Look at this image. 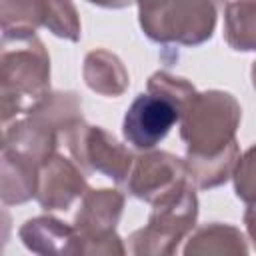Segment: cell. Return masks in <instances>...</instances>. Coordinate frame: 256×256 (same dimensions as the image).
Masks as SVG:
<instances>
[{"mask_svg":"<svg viewBox=\"0 0 256 256\" xmlns=\"http://www.w3.org/2000/svg\"><path fill=\"white\" fill-rule=\"evenodd\" d=\"M50 92V56L42 40L2 38L0 52V112L2 124L26 114Z\"/></svg>","mask_w":256,"mask_h":256,"instance_id":"1","label":"cell"},{"mask_svg":"<svg viewBox=\"0 0 256 256\" xmlns=\"http://www.w3.org/2000/svg\"><path fill=\"white\" fill-rule=\"evenodd\" d=\"M242 108L224 90L196 92L180 114V138L190 156H214L232 146Z\"/></svg>","mask_w":256,"mask_h":256,"instance_id":"2","label":"cell"},{"mask_svg":"<svg viewBox=\"0 0 256 256\" xmlns=\"http://www.w3.org/2000/svg\"><path fill=\"white\" fill-rule=\"evenodd\" d=\"M142 32L156 44L200 46L212 38L218 0H136Z\"/></svg>","mask_w":256,"mask_h":256,"instance_id":"3","label":"cell"},{"mask_svg":"<svg viewBox=\"0 0 256 256\" xmlns=\"http://www.w3.org/2000/svg\"><path fill=\"white\" fill-rule=\"evenodd\" d=\"M196 218V186L192 180H188L152 202L148 224L130 234L128 250L136 256H170L194 230Z\"/></svg>","mask_w":256,"mask_h":256,"instance_id":"4","label":"cell"},{"mask_svg":"<svg viewBox=\"0 0 256 256\" xmlns=\"http://www.w3.org/2000/svg\"><path fill=\"white\" fill-rule=\"evenodd\" d=\"M60 138L84 172H100L118 184H126L136 156L110 132L100 126H90L82 118L70 124Z\"/></svg>","mask_w":256,"mask_h":256,"instance_id":"5","label":"cell"},{"mask_svg":"<svg viewBox=\"0 0 256 256\" xmlns=\"http://www.w3.org/2000/svg\"><path fill=\"white\" fill-rule=\"evenodd\" d=\"M124 210V194L112 188L90 190L82 196L80 210L74 218V228L82 238V254H126V248L116 234Z\"/></svg>","mask_w":256,"mask_h":256,"instance_id":"6","label":"cell"},{"mask_svg":"<svg viewBox=\"0 0 256 256\" xmlns=\"http://www.w3.org/2000/svg\"><path fill=\"white\" fill-rule=\"evenodd\" d=\"M176 122H180L178 106L164 96L146 92L138 94L128 106L122 134L128 144L144 152L160 144Z\"/></svg>","mask_w":256,"mask_h":256,"instance_id":"7","label":"cell"},{"mask_svg":"<svg viewBox=\"0 0 256 256\" xmlns=\"http://www.w3.org/2000/svg\"><path fill=\"white\" fill-rule=\"evenodd\" d=\"M188 180L192 178L184 158L164 150H144L134 160L126 188L134 198L152 204Z\"/></svg>","mask_w":256,"mask_h":256,"instance_id":"8","label":"cell"},{"mask_svg":"<svg viewBox=\"0 0 256 256\" xmlns=\"http://www.w3.org/2000/svg\"><path fill=\"white\" fill-rule=\"evenodd\" d=\"M88 192L86 172L66 156L54 152L38 168L36 182V200L38 204L50 210H68L78 198Z\"/></svg>","mask_w":256,"mask_h":256,"instance_id":"9","label":"cell"},{"mask_svg":"<svg viewBox=\"0 0 256 256\" xmlns=\"http://www.w3.org/2000/svg\"><path fill=\"white\" fill-rule=\"evenodd\" d=\"M18 236L22 244L42 256H72L82 254V238L74 224H66L54 216H36L26 220Z\"/></svg>","mask_w":256,"mask_h":256,"instance_id":"10","label":"cell"},{"mask_svg":"<svg viewBox=\"0 0 256 256\" xmlns=\"http://www.w3.org/2000/svg\"><path fill=\"white\" fill-rule=\"evenodd\" d=\"M82 76L92 92L108 98L122 96L130 84L128 70L122 64V60L114 52L104 48H96L86 54Z\"/></svg>","mask_w":256,"mask_h":256,"instance_id":"11","label":"cell"},{"mask_svg":"<svg viewBox=\"0 0 256 256\" xmlns=\"http://www.w3.org/2000/svg\"><path fill=\"white\" fill-rule=\"evenodd\" d=\"M38 168L34 160L14 152L10 148H2V178H0V196L4 206L24 204L36 198V182Z\"/></svg>","mask_w":256,"mask_h":256,"instance_id":"12","label":"cell"},{"mask_svg":"<svg viewBox=\"0 0 256 256\" xmlns=\"http://www.w3.org/2000/svg\"><path fill=\"white\" fill-rule=\"evenodd\" d=\"M26 116L36 124L62 134L70 124L82 120V100L76 92H48L42 100H38Z\"/></svg>","mask_w":256,"mask_h":256,"instance_id":"13","label":"cell"},{"mask_svg":"<svg viewBox=\"0 0 256 256\" xmlns=\"http://www.w3.org/2000/svg\"><path fill=\"white\" fill-rule=\"evenodd\" d=\"M184 254L186 256H196V254H230V256H244L248 254V244L244 234L230 224H206L202 228H198L188 244L184 246Z\"/></svg>","mask_w":256,"mask_h":256,"instance_id":"14","label":"cell"},{"mask_svg":"<svg viewBox=\"0 0 256 256\" xmlns=\"http://www.w3.org/2000/svg\"><path fill=\"white\" fill-rule=\"evenodd\" d=\"M240 158V146L234 142L226 150L214 156H184V164L190 172V178L196 188L208 190L222 186L228 178H232V172L236 168V162Z\"/></svg>","mask_w":256,"mask_h":256,"instance_id":"15","label":"cell"},{"mask_svg":"<svg viewBox=\"0 0 256 256\" xmlns=\"http://www.w3.org/2000/svg\"><path fill=\"white\" fill-rule=\"evenodd\" d=\"M224 38L236 52H256V0H230L224 6Z\"/></svg>","mask_w":256,"mask_h":256,"instance_id":"16","label":"cell"},{"mask_svg":"<svg viewBox=\"0 0 256 256\" xmlns=\"http://www.w3.org/2000/svg\"><path fill=\"white\" fill-rule=\"evenodd\" d=\"M2 38H28L34 36L42 24L40 0H2L0 6Z\"/></svg>","mask_w":256,"mask_h":256,"instance_id":"17","label":"cell"},{"mask_svg":"<svg viewBox=\"0 0 256 256\" xmlns=\"http://www.w3.org/2000/svg\"><path fill=\"white\" fill-rule=\"evenodd\" d=\"M42 2V24L54 36L78 42L82 28L80 16L72 0H40Z\"/></svg>","mask_w":256,"mask_h":256,"instance_id":"18","label":"cell"},{"mask_svg":"<svg viewBox=\"0 0 256 256\" xmlns=\"http://www.w3.org/2000/svg\"><path fill=\"white\" fill-rule=\"evenodd\" d=\"M148 92L152 94H158V96H164L168 98L170 102H174L182 114V110L186 108V104L196 96V88L192 86V82H188L186 78H180V76H172L164 70H158L154 72L150 78H148Z\"/></svg>","mask_w":256,"mask_h":256,"instance_id":"19","label":"cell"},{"mask_svg":"<svg viewBox=\"0 0 256 256\" xmlns=\"http://www.w3.org/2000/svg\"><path fill=\"white\" fill-rule=\"evenodd\" d=\"M232 180L236 196L248 206L256 204V144L250 146L244 154H240L232 172Z\"/></svg>","mask_w":256,"mask_h":256,"instance_id":"20","label":"cell"},{"mask_svg":"<svg viewBox=\"0 0 256 256\" xmlns=\"http://www.w3.org/2000/svg\"><path fill=\"white\" fill-rule=\"evenodd\" d=\"M244 224H246V232L256 248V204H250L248 210L244 212Z\"/></svg>","mask_w":256,"mask_h":256,"instance_id":"21","label":"cell"},{"mask_svg":"<svg viewBox=\"0 0 256 256\" xmlns=\"http://www.w3.org/2000/svg\"><path fill=\"white\" fill-rule=\"evenodd\" d=\"M90 4H96L100 8H112V10H120V8H128L130 4H134L136 0H88Z\"/></svg>","mask_w":256,"mask_h":256,"instance_id":"22","label":"cell"},{"mask_svg":"<svg viewBox=\"0 0 256 256\" xmlns=\"http://www.w3.org/2000/svg\"><path fill=\"white\" fill-rule=\"evenodd\" d=\"M252 86H254V90H256V62L252 64Z\"/></svg>","mask_w":256,"mask_h":256,"instance_id":"23","label":"cell"},{"mask_svg":"<svg viewBox=\"0 0 256 256\" xmlns=\"http://www.w3.org/2000/svg\"><path fill=\"white\" fill-rule=\"evenodd\" d=\"M218 4H220V6H224V4H228V0H218Z\"/></svg>","mask_w":256,"mask_h":256,"instance_id":"24","label":"cell"}]
</instances>
